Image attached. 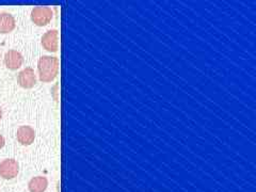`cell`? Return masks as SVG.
<instances>
[{
	"label": "cell",
	"instance_id": "9c48e42d",
	"mask_svg": "<svg viewBox=\"0 0 256 192\" xmlns=\"http://www.w3.org/2000/svg\"><path fill=\"white\" fill-rule=\"evenodd\" d=\"M48 187V180L44 176H36L28 184L30 192H45Z\"/></svg>",
	"mask_w": 256,
	"mask_h": 192
},
{
	"label": "cell",
	"instance_id": "ba28073f",
	"mask_svg": "<svg viewBox=\"0 0 256 192\" xmlns=\"http://www.w3.org/2000/svg\"><path fill=\"white\" fill-rule=\"evenodd\" d=\"M16 27L14 16L10 13H0V34H9Z\"/></svg>",
	"mask_w": 256,
	"mask_h": 192
},
{
	"label": "cell",
	"instance_id": "30bf717a",
	"mask_svg": "<svg viewBox=\"0 0 256 192\" xmlns=\"http://www.w3.org/2000/svg\"><path fill=\"white\" fill-rule=\"evenodd\" d=\"M4 143H6V140L4 138V136L0 134V148H2L4 146Z\"/></svg>",
	"mask_w": 256,
	"mask_h": 192
},
{
	"label": "cell",
	"instance_id": "8fae6325",
	"mask_svg": "<svg viewBox=\"0 0 256 192\" xmlns=\"http://www.w3.org/2000/svg\"><path fill=\"white\" fill-rule=\"evenodd\" d=\"M2 109L0 107V121H2Z\"/></svg>",
	"mask_w": 256,
	"mask_h": 192
},
{
	"label": "cell",
	"instance_id": "277c9868",
	"mask_svg": "<svg viewBox=\"0 0 256 192\" xmlns=\"http://www.w3.org/2000/svg\"><path fill=\"white\" fill-rule=\"evenodd\" d=\"M42 46L50 52H57L59 50V32L52 29L45 32L42 36Z\"/></svg>",
	"mask_w": 256,
	"mask_h": 192
},
{
	"label": "cell",
	"instance_id": "8992f818",
	"mask_svg": "<svg viewBox=\"0 0 256 192\" xmlns=\"http://www.w3.org/2000/svg\"><path fill=\"white\" fill-rule=\"evenodd\" d=\"M22 63H24V57L20 52L14 50L6 52L4 56V64L8 68L16 70L22 66Z\"/></svg>",
	"mask_w": 256,
	"mask_h": 192
},
{
	"label": "cell",
	"instance_id": "7c38bea8",
	"mask_svg": "<svg viewBox=\"0 0 256 192\" xmlns=\"http://www.w3.org/2000/svg\"><path fill=\"white\" fill-rule=\"evenodd\" d=\"M0 58H2V52H0Z\"/></svg>",
	"mask_w": 256,
	"mask_h": 192
},
{
	"label": "cell",
	"instance_id": "52a82bcc",
	"mask_svg": "<svg viewBox=\"0 0 256 192\" xmlns=\"http://www.w3.org/2000/svg\"><path fill=\"white\" fill-rule=\"evenodd\" d=\"M16 138H18V141L22 146H30L36 139V132L30 126H20L18 130Z\"/></svg>",
	"mask_w": 256,
	"mask_h": 192
},
{
	"label": "cell",
	"instance_id": "7a4b0ae2",
	"mask_svg": "<svg viewBox=\"0 0 256 192\" xmlns=\"http://www.w3.org/2000/svg\"><path fill=\"white\" fill-rule=\"evenodd\" d=\"M54 18V11L50 6H36L31 11V20L36 26H46Z\"/></svg>",
	"mask_w": 256,
	"mask_h": 192
},
{
	"label": "cell",
	"instance_id": "3957f363",
	"mask_svg": "<svg viewBox=\"0 0 256 192\" xmlns=\"http://www.w3.org/2000/svg\"><path fill=\"white\" fill-rule=\"evenodd\" d=\"M20 164L15 159H6L0 162V178L4 180H13L18 175Z\"/></svg>",
	"mask_w": 256,
	"mask_h": 192
},
{
	"label": "cell",
	"instance_id": "6da1fadb",
	"mask_svg": "<svg viewBox=\"0 0 256 192\" xmlns=\"http://www.w3.org/2000/svg\"><path fill=\"white\" fill-rule=\"evenodd\" d=\"M38 78L43 82H52L59 73V59L52 56H43L38 62Z\"/></svg>",
	"mask_w": 256,
	"mask_h": 192
},
{
	"label": "cell",
	"instance_id": "5b68a950",
	"mask_svg": "<svg viewBox=\"0 0 256 192\" xmlns=\"http://www.w3.org/2000/svg\"><path fill=\"white\" fill-rule=\"evenodd\" d=\"M18 82L24 89H31V88H34L36 84L34 70L31 68H26L25 70H22L18 76Z\"/></svg>",
	"mask_w": 256,
	"mask_h": 192
}]
</instances>
